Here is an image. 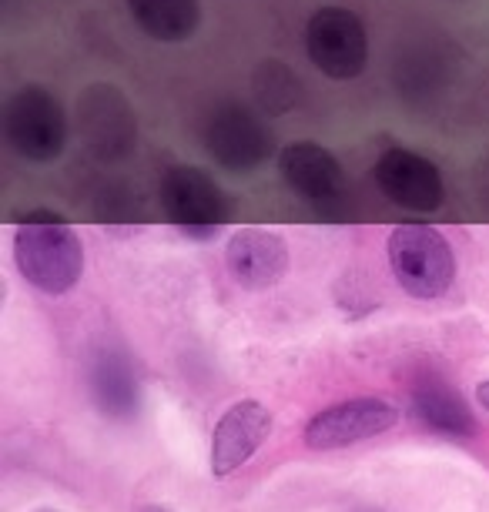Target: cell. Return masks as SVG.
I'll list each match as a JSON object with an SVG mask.
<instances>
[{
	"label": "cell",
	"instance_id": "ba28073f",
	"mask_svg": "<svg viewBox=\"0 0 489 512\" xmlns=\"http://www.w3.org/2000/svg\"><path fill=\"white\" fill-rule=\"evenodd\" d=\"M278 171H282L285 185L295 195L319 211L339 208L349 195V181H345L339 158L315 141L285 144L282 154H278Z\"/></svg>",
	"mask_w": 489,
	"mask_h": 512
},
{
	"label": "cell",
	"instance_id": "ac0fdd59",
	"mask_svg": "<svg viewBox=\"0 0 489 512\" xmlns=\"http://www.w3.org/2000/svg\"><path fill=\"white\" fill-rule=\"evenodd\" d=\"M141 512H171V509H165V506H145Z\"/></svg>",
	"mask_w": 489,
	"mask_h": 512
},
{
	"label": "cell",
	"instance_id": "277c9868",
	"mask_svg": "<svg viewBox=\"0 0 489 512\" xmlns=\"http://www.w3.org/2000/svg\"><path fill=\"white\" fill-rule=\"evenodd\" d=\"M4 138L27 161H57L67 144V114L61 101L41 84L14 91L4 104Z\"/></svg>",
	"mask_w": 489,
	"mask_h": 512
},
{
	"label": "cell",
	"instance_id": "6da1fadb",
	"mask_svg": "<svg viewBox=\"0 0 489 512\" xmlns=\"http://www.w3.org/2000/svg\"><path fill=\"white\" fill-rule=\"evenodd\" d=\"M17 272L44 295H64L81 282L84 245L57 215H31L14 231Z\"/></svg>",
	"mask_w": 489,
	"mask_h": 512
},
{
	"label": "cell",
	"instance_id": "52a82bcc",
	"mask_svg": "<svg viewBox=\"0 0 489 512\" xmlns=\"http://www.w3.org/2000/svg\"><path fill=\"white\" fill-rule=\"evenodd\" d=\"M78 118H81V138L94 158L111 164L128 158L138 141V124H134L131 104L124 101V94L111 84H94L84 91L78 101Z\"/></svg>",
	"mask_w": 489,
	"mask_h": 512
},
{
	"label": "cell",
	"instance_id": "e0dca14e",
	"mask_svg": "<svg viewBox=\"0 0 489 512\" xmlns=\"http://www.w3.org/2000/svg\"><path fill=\"white\" fill-rule=\"evenodd\" d=\"M476 399H479V405H483V409H489V382H479Z\"/></svg>",
	"mask_w": 489,
	"mask_h": 512
},
{
	"label": "cell",
	"instance_id": "3957f363",
	"mask_svg": "<svg viewBox=\"0 0 489 512\" xmlns=\"http://www.w3.org/2000/svg\"><path fill=\"white\" fill-rule=\"evenodd\" d=\"M158 198L171 225L195 241L215 238L232 215L225 188L208 171L191 168V164H175L161 175Z\"/></svg>",
	"mask_w": 489,
	"mask_h": 512
},
{
	"label": "cell",
	"instance_id": "2e32d148",
	"mask_svg": "<svg viewBox=\"0 0 489 512\" xmlns=\"http://www.w3.org/2000/svg\"><path fill=\"white\" fill-rule=\"evenodd\" d=\"M299 77H295L282 61H265L255 74V91L258 101L265 104L268 111H289L295 101H299Z\"/></svg>",
	"mask_w": 489,
	"mask_h": 512
},
{
	"label": "cell",
	"instance_id": "7c38bea8",
	"mask_svg": "<svg viewBox=\"0 0 489 512\" xmlns=\"http://www.w3.org/2000/svg\"><path fill=\"white\" fill-rule=\"evenodd\" d=\"M272 432V412L262 402L245 399L235 402L215 425L212 436V472L215 476H228L238 466H245L255 456V449L262 446Z\"/></svg>",
	"mask_w": 489,
	"mask_h": 512
},
{
	"label": "cell",
	"instance_id": "5b68a950",
	"mask_svg": "<svg viewBox=\"0 0 489 512\" xmlns=\"http://www.w3.org/2000/svg\"><path fill=\"white\" fill-rule=\"evenodd\" d=\"M305 54L332 81H356L369 64V34L349 7H319L305 24Z\"/></svg>",
	"mask_w": 489,
	"mask_h": 512
},
{
	"label": "cell",
	"instance_id": "5bb4252c",
	"mask_svg": "<svg viewBox=\"0 0 489 512\" xmlns=\"http://www.w3.org/2000/svg\"><path fill=\"white\" fill-rule=\"evenodd\" d=\"M88 382H91V395L98 402V409L111 419H131L141 405V385L138 375H134L131 362L124 359L121 352L104 349L91 359L88 369Z\"/></svg>",
	"mask_w": 489,
	"mask_h": 512
},
{
	"label": "cell",
	"instance_id": "30bf717a",
	"mask_svg": "<svg viewBox=\"0 0 489 512\" xmlns=\"http://www.w3.org/2000/svg\"><path fill=\"white\" fill-rule=\"evenodd\" d=\"M399 422V409L382 399H349L312 415L305 425L309 449H342L352 442L372 439Z\"/></svg>",
	"mask_w": 489,
	"mask_h": 512
},
{
	"label": "cell",
	"instance_id": "7a4b0ae2",
	"mask_svg": "<svg viewBox=\"0 0 489 512\" xmlns=\"http://www.w3.org/2000/svg\"><path fill=\"white\" fill-rule=\"evenodd\" d=\"M386 255L402 292L423 302L446 295L456 278L453 245L433 225H396L389 231Z\"/></svg>",
	"mask_w": 489,
	"mask_h": 512
},
{
	"label": "cell",
	"instance_id": "8fae6325",
	"mask_svg": "<svg viewBox=\"0 0 489 512\" xmlns=\"http://www.w3.org/2000/svg\"><path fill=\"white\" fill-rule=\"evenodd\" d=\"M289 241L268 228H238L225 245L228 275L248 292L275 288L289 272Z\"/></svg>",
	"mask_w": 489,
	"mask_h": 512
},
{
	"label": "cell",
	"instance_id": "8992f818",
	"mask_svg": "<svg viewBox=\"0 0 489 512\" xmlns=\"http://www.w3.org/2000/svg\"><path fill=\"white\" fill-rule=\"evenodd\" d=\"M201 141H205V151L212 154V161L222 164L232 175H252L275 148L268 124L242 101L218 104L208 114L205 128H201Z\"/></svg>",
	"mask_w": 489,
	"mask_h": 512
},
{
	"label": "cell",
	"instance_id": "9c48e42d",
	"mask_svg": "<svg viewBox=\"0 0 489 512\" xmlns=\"http://www.w3.org/2000/svg\"><path fill=\"white\" fill-rule=\"evenodd\" d=\"M376 185L396 208L406 211H439L446 198V185L439 168L423 154L409 148H386L376 161Z\"/></svg>",
	"mask_w": 489,
	"mask_h": 512
},
{
	"label": "cell",
	"instance_id": "4fadbf2b",
	"mask_svg": "<svg viewBox=\"0 0 489 512\" xmlns=\"http://www.w3.org/2000/svg\"><path fill=\"white\" fill-rule=\"evenodd\" d=\"M409 399H412L416 419L429 425L433 432H439V436L466 439L476 432V419H473V412H469L466 399L443 379V375L426 372L423 379H416Z\"/></svg>",
	"mask_w": 489,
	"mask_h": 512
},
{
	"label": "cell",
	"instance_id": "9a60e30c",
	"mask_svg": "<svg viewBox=\"0 0 489 512\" xmlns=\"http://www.w3.org/2000/svg\"><path fill=\"white\" fill-rule=\"evenodd\" d=\"M128 11L134 24L161 44L191 41L201 24L198 0H128Z\"/></svg>",
	"mask_w": 489,
	"mask_h": 512
}]
</instances>
